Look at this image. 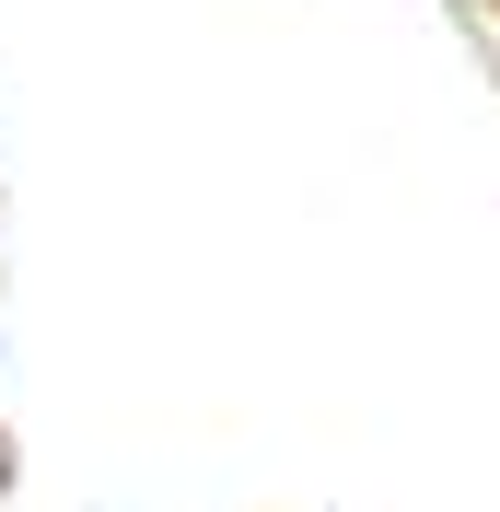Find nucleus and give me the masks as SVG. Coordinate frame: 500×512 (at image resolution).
I'll use <instances>...</instances> for the list:
<instances>
[{
	"label": "nucleus",
	"mask_w": 500,
	"mask_h": 512,
	"mask_svg": "<svg viewBox=\"0 0 500 512\" xmlns=\"http://www.w3.org/2000/svg\"><path fill=\"white\" fill-rule=\"evenodd\" d=\"M0 478H12V454H0Z\"/></svg>",
	"instance_id": "obj_1"
},
{
	"label": "nucleus",
	"mask_w": 500,
	"mask_h": 512,
	"mask_svg": "<svg viewBox=\"0 0 500 512\" xmlns=\"http://www.w3.org/2000/svg\"><path fill=\"white\" fill-rule=\"evenodd\" d=\"M489 12H500V0H489Z\"/></svg>",
	"instance_id": "obj_2"
}]
</instances>
